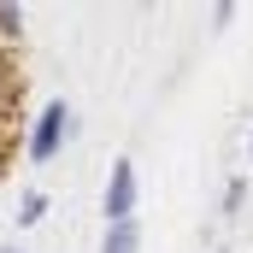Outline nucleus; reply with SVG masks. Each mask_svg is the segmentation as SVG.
Returning a JSON list of instances; mask_svg holds the SVG:
<instances>
[{"label": "nucleus", "mask_w": 253, "mask_h": 253, "mask_svg": "<svg viewBox=\"0 0 253 253\" xmlns=\"http://www.w3.org/2000/svg\"><path fill=\"white\" fill-rule=\"evenodd\" d=\"M129 212H135V165L118 159L106 177V224H129Z\"/></svg>", "instance_id": "1"}, {"label": "nucleus", "mask_w": 253, "mask_h": 253, "mask_svg": "<svg viewBox=\"0 0 253 253\" xmlns=\"http://www.w3.org/2000/svg\"><path fill=\"white\" fill-rule=\"evenodd\" d=\"M42 212H47V200H42V194H24V212H18V224H42Z\"/></svg>", "instance_id": "4"}, {"label": "nucleus", "mask_w": 253, "mask_h": 253, "mask_svg": "<svg viewBox=\"0 0 253 253\" xmlns=\"http://www.w3.org/2000/svg\"><path fill=\"white\" fill-rule=\"evenodd\" d=\"M0 112H6V106H0ZM0 147H6V118H0Z\"/></svg>", "instance_id": "5"}, {"label": "nucleus", "mask_w": 253, "mask_h": 253, "mask_svg": "<svg viewBox=\"0 0 253 253\" xmlns=\"http://www.w3.org/2000/svg\"><path fill=\"white\" fill-rule=\"evenodd\" d=\"M135 248H141V230H135V224H112L100 253H135Z\"/></svg>", "instance_id": "3"}, {"label": "nucleus", "mask_w": 253, "mask_h": 253, "mask_svg": "<svg viewBox=\"0 0 253 253\" xmlns=\"http://www.w3.org/2000/svg\"><path fill=\"white\" fill-rule=\"evenodd\" d=\"M248 153H253V141H248Z\"/></svg>", "instance_id": "6"}, {"label": "nucleus", "mask_w": 253, "mask_h": 253, "mask_svg": "<svg viewBox=\"0 0 253 253\" xmlns=\"http://www.w3.org/2000/svg\"><path fill=\"white\" fill-rule=\"evenodd\" d=\"M65 129H71V112L65 106H47L42 118H36V135H30V159H53L65 141Z\"/></svg>", "instance_id": "2"}]
</instances>
